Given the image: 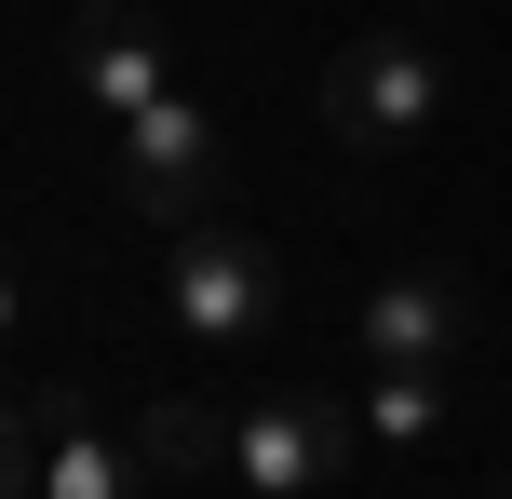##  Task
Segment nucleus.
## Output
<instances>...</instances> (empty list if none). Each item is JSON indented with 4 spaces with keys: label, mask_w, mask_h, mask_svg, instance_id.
I'll list each match as a JSON object with an SVG mask.
<instances>
[{
    "label": "nucleus",
    "mask_w": 512,
    "mask_h": 499,
    "mask_svg": "<svg viewBox=\"0 0 512 499\" xmlns=\"http://www.w3.org/2000/svg\"><path fill=\"white\" fill-rule=\"evenodd\" d=\"M324 135L364 162H405L445 135V54L418 41V27H378V41H351L324 68Z\"/></svg>",
    "instance_id": "nucleus-1"
},
{
    "label": "nucleus",
    "mask_w": 512,
    "mask_h": 499,
    "mask_svg": "<svg viewBox=\"0 0 512 499\" xmlns=\"http://www.w3.org/2000/svg\"><path fill=\"white\" fill-rule=\"evenodd\" d=\"M162 311L189 324V351L243 365V351H270V324H283V270H270V243H243V230H216V216H189L176 257H162Z\"/></svg>",
    "instance_id": "nucleus-2"
},
{
    "label": "nucleus",
    "mask_w": 512,
    "mask_h": 499,
    "mask_svg": "<svg viewBox=\"0 0 512 499\" xmlns=\"http://www.w3.org/2000/svg\"><path fill=\"white\" fill-rule=\"evenodd\" d=\"M364 459V405H337V392H310V378H283V392H256L230 405V473L256 499H310V486H337Z\"/></svg>",
    "instance_id": "nucleus-3"
},
{
    "label": "nucleus",
    "mask_w": 512,
    "mask_h": 499,
    "mask_svg": "<svg viewBox=\"0 0 512 499\" xmlns=\"http://www.w3.org/2000/svg\"><path fill=\"white\" fill-rule=\"evenodd\" d=\"M122 203L162 216V230H189V216L216 203V122H203V95H162V108L122 122Z\"/></svg>",
    "instance_id": "nucleus-4"
},
{
    "label": "nucleus",
    "mask_w": 512,
    "mask_h": 499,
    "mask_svg": "<svg viewBox=\"0 0 512 499\" xmlns=\"http://www.w3.org/2000/svg\"><path fill=\"white\" fill-rule=\"evenodd\" d=\"M68 81H81V108H95L108 135H122L135 108L176 95V68H162V27L135 14V0H81V27H68Z\"/></svg>",
    "instance_id": "nucleus-5"
},
{
    "label": "nucleus",
    "mask_w": 512,
    "mask_h": 499,
    "mask_svg": "<svg viewBox=\"0 0 512 499\" xmlns=\"http://www.w3.org/2000/svg\"><path fill=\"white\" fill-rule=\"evenodd\" d=\"M351 351L364 365H445L459 378L472 365V297L445 284V270H391V284L351 311Z\"/></svg>",
    "instance_id": "nucleus-6"
},
{
    "label": "nucleus",
    "mask_w": 512,
    "mask_h": 499,
    "mask_svg": "<svg viewBox=\"0 0 512 499\" xmlns=\"http://www.w3.org/2000/svg\"><path fill=\"white\" fill-rule=\"evenodd\" d=\"M364 446H391V459H418V446H445V405H459V378L445 365H364Z\"/></svg>",
    "instance_id": "nucleus-7"
},
{
    "label": "nucleus",
    "mask_w": 512,
    "mask_h": 499,
    "mask_svg": "<svg viewBox=\"0 0 512 499\" xmlns=\"http://www.w3.org/2000/svg\"><path fill=\"white\" fill-rule=\"evenodd\" d=\"M14 459H27V499H122V446H95V432H54V405H27V432H14Z\"/></svg>",
    "instance_id": "nucleus-8"
},
{
    "label": "nucleus",
    "mask_w": 512,
    "mask_h": 499,
    "mask_svg": "<svg viewBox=\"0 0 512 499\" xmlns=\"http://www.w3.org/2000/svg\"><path fill=\"white\" fill-rule=\"evenodd\" d=\"M135 459H149V473H230V419H216V405H149Z\"/></svg>",
    "instance_id": "nucleus-9"
}]
</instances>
